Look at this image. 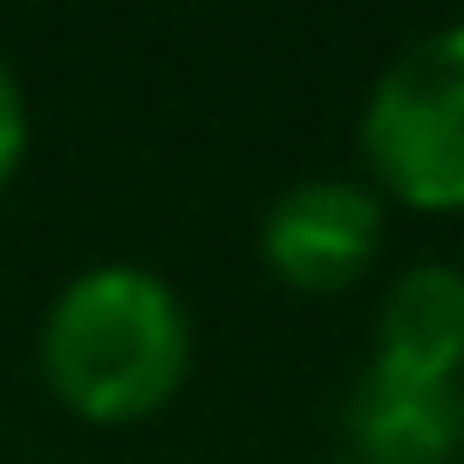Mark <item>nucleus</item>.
Returning a JSON list of instances; mask_svg holds the SVG:
<instances>
[{
  "mask_svg": "<svg viewBox=\"0 0 464 464\" xmlns=\"http://www.w3.org/2000/svg\"><path fill=\"white\" fill-rule=\"evenodd\" d=\"M191 321L171 280L110 260L75 274L42 321V382L89 423H137L178 396Z\"/></svg>",
  "mask_w": 464,
  "mask_h": 464,
  "instance_id": "1",
  "label": "nucleus"
},
{
  "mask_svg": "<svg viewBox=\"0 0 464 464\" xmlns=\"http://www.w3.org/2000/svg\"><path fill=\"white\" fill-rule=\"evenodd\" d=\"M362 158L376 185L417 212L464 205V21L417 34L376 75L362 110Z\"/></svg>",
  "mask_w": 464,
  "mask_h": 464,
  "instance_id": "2",
  "label": "nucleus"
},
{
  "mask_svg": "<svg viewBox=\"0 0 464 464\" xmlns=\"http://www.w3.org/2000/svg\"><path fill=\"white\" fill-rule=\"evenodd\" d=\"M260 253L301 294L355 287L382 253V191L362 178H301L266 205Z\"/></svg>",
  "mask_w": 464,
  "mask_h": 464,
  "instance_id": "3",
  "label": "nucleus"
},
{
  "mask_svg": "<svg viewBox=\"0 0 464 464\" xmlns=\"http://www.w3.org/2000/svg\"><path fill=\"white\" fill-rule=\"evenodd\" d=\"M342 464H464V382H417L369 362L342 403Z\"/></svg>",
  "mask_w": 464,
  "mask_h": 464,
  "instance_id": "4",
  "label": "nucleus"
},
{
  "mask_svg": "<svg viewBox=\"0 0 464 464\" xmlns=\"http://www.w3.org/2000/svg\"><path fill=\"white\" fill-rule=\"evenodd\" d=\"M376 369L417 382H458L464 376V266L417 260L396 274L376 314Z\"/></svg>",
  "mask_w": 464,
  "mask_h": 464,
  "instance_id": "5",
  "label": "nucleus"
},
{
  "mask_svg": "<svg viewBox=\"0 0 464 464\" xmlns=\"http://www.w3.org/2000/svg\"><path fill=\"white\" fill-rule=\"evenodd\" d=\"M21 150H28V96H21V75L0 55V185L21 171Z\"/></svg>",
  "mask_w": 464,
  "mask_h": 464,
  "instance_id": "6",
  "label": "nucleus"
}]
</instances>
